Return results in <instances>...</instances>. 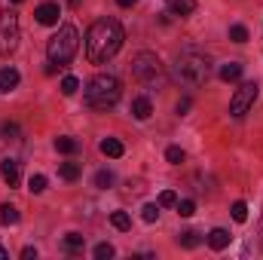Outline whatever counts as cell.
Listing matches in <instances>:
<instances>
[{
  "label": "cell",
  "instance_id": "cell-1",
  "mask_svg": "<svg viewBox=\"0 0 263 260\" xmlns=\"http://www.w3.org/2000/svg\"><path fill=\"white\" fill-rule=\"evenodd\" d=\"M123 40H126L123 25L117 18H107L104 15V18L92 22V28L86 31V59L92 65H107L123 49Z\"/></svg>",
  "mask_w": 263,
  "mask_h": 260
},
{
  "label": "cell",
  "instance_id": "cell-2",
  "mask_svg": "<svg viewBox=\"0 0 263 260\" xmlns=\"http://www.w3.org/2000/svg\"><path fill=\"white\" fill-rule=\"evenodd\" d=\"M123 95V83L114 73H98L86 83V104L95 110H110Z\"/></svg>",
  "mask_w": 263,
  "mask_h": 260
},
{
  "label": "cell",
  "instance_id": "cell-3",
  "mask_svg": "<svg viewBox=\"0 0 263 260\" xmlns=\"http://www.w3.org/2000/svg\"><path fill=\"white\" fill-rule=\"evenodd\" d=\"M77 49H80V34H77L73 25H62V28L49 37V43H46V55H49V62L59 65V67L70 65V59L77 55Z\"/></svg>",
  "mask_w": 263,
  "mask_h": 260
},
{
  "label": "cell",
  "instance_id": "cell-4",
  "mask_svg": "<svg viewBox=\"0 0 263 260\" xmlns=\"http://www.w3.org/2000/svg\"><path fill=\"white\" fill-rule=\"evenodd\" d=\"M178 77L184 80V83H190V86H202L208 77H211V59L205 55V52H199V49H184V52H178Z\"/></svg>",
  "mask_w": 263,
  "mask_h": 260
},
{
  "label": "cell",
  "instance_id": "cell-5",
  "mask_svg": "<svg viewBox=\"0 0 263 260\" xmlns=\"http://www.w3.org/2000/svg\"><path fill=\"white\" fill-rule=\"evenodd\" d=\"M132 77L147 89H162L165 86V67L156 59V52H138L132 59Z\"/></svg>",
  "mask_w": 263,
  "mask_h": 260
},
{
  "label": "cell",
  "instance_id": "cell-6",
  "mask_svg": "<svg viewBox=\"0 0 263 260\" xmlns=\"http://www.w3.org/2000/svg\"><path fill=\"white\" fill-rule=\"evenodd\" d=\"M18 46V15L3 12L0 15V55H12Z\"/></svg>",
  "mask_w": 263,
  "mask_h": 260
},
{
  "label": "cell",
  "instance_id": "cell-7",
  "mask_svg": "<svg viewBox=\"0 0 263 260\" xmlns=\"http://www.w3.org/2000/svg\"><path fill=\"white\" fill-rule=\"evenodd\" d=\"M254 98H257V83H242L239 89H236V95H233V101H230V114L239 120V117H245L248 114V107L254 104Z\"/></svg>",
  "mask_w": 263,
  "mask_h": 260
},
{
  "label": "cell",
  "instance_id": "cell-8",
  "mask_svg": "<svg viewBox=\"0 0 263 260\" xmlns=\"http://www.w3.org/2000/svg\"><path fill=\"white\" fill-rule=\"evenodd\" d=\"M59 15H62L59 3H40V6L34 9V18H37L40 25H59Z\"/></svg>",
  "mask_w": 263,
  "mask_h": 260
},
{
  "label": "cell",
  "instance_id": "cell-9",
  "mask_svg": "<svg viewBox=\"0 0 263 260\" xmlns=\"http://www.w3.org/2000/svg\"><path fill=\"white\" fill-rule=\"evenodd\" d=\"M0 175H3V181L9 187H18V181H22V172H18V162L15 159H3L0 162Z\"/></svg>",
  "mask_w": 263,
  "mask_h": 260
},
{
  "label": "cell",
  "instance_id": "cell-10",
  "mask_svg": "<svg viewBox=\"0 0 263 260\" xmlns=\"http://www.w3.org/2000/svg\"><path fill=\"white\" fill-rule=\"evenodd\" d=\"M230 239H233V236H230V233H227L223 227H214V230H211V233L205 236V242H208V245H211L214 251H223V248L230 245Z\"/></svg>",
  "mask_w": 263,
  "mask_h": 260
},
{
  "label": "cell",
  "instance_id": "cell-11",
  "mask_svg": "<svg viewBox=\"0 0 263 260\" xmlns=\"http://www.w3.org/2000/svg\"><path fill=\"white\" fill-rule=\"evenodd\" d=\"M18 70L15 67H0V92H12L18 86Z\"/></svg>",
  "mask_w": 263,
  "mask_h": 260
},
{
  "label": "cell",
  "instance_id": "cell-12",
  "mask_svg": "<svg viewBox=\"0 0 263 260\" xmlns=\"http://www.w3.org/2000/svg\"><path fill=\"white\" fill-rule=\"evenodd\" d=\"M150 114H153V104H150V98H135L132 101V117L135 120H150Z\"/></svg>",
  "mask_w": 263,
  "mask_h": 260
},
{
  "label": "cell",
  "instance_id": "cell-13",
  "mask_svg": "<svg viewBox=\"0 0 263 260\" xmlns=\"http://www.w3.org/2000/svg\"><path fill=\"white\" fill-rule=\"evenodd\" d=\"M18 217H22V214H18V208H15V205H9V202H3V205H0V224H3V227L18 224Z\"/></svg>",
  "mask_w": 263,
  "mask_h": 260
},
{
  "label": "cell",
  "instance_id": "cell-14",
  "mask_svg": "<svg viewBox=\"0 0 263 260\" xmlns=\"http://www.w3.org/2000/svg\"><path fill=\"white\" fill-rule=\"evenodd\" d=\"M98 147H101V153H104V156H110V159L123 156V144H120L117 138H104V141H101Z\"/></svg>",
  "mask_w": 263,
  "mask_h": 260
},
{
  "label": "cell",
  "instance_id": "cell-15",
  "mask_svg": "<svg viewBox=\"0 0 263 260\" xmlns=\"http://www.w3.org/2000/svg\"><path fill=\"white\" fill-rule=\"evenodd\" d=\"M239 77H242V65H239V62H230V65L220 67V80H223V83H233V80H239Z\"/></svg>",
  "mask_w": 263,
  "mask_h": 260
},
{
  "label": "cell",
  "instance_id": "cell-16",
  "mask_svg": "<svg viewBox=\"0 0 263 260\" xmlns=\"http://www.w3.org/2000/svg\"><path fill=\"white\" fill-rule=\"evenodd\" d=\"M168 6H172V12H178V15H190L193 9H196V0H165Z\"/></svg>",
  "mask_w": 263,
  "mask_h": 260
},
{
  "label": "cell",
  "instance_id": "cell-17",
  "mask_svg": "<svg viewBox=\"0 0 263 260\" xmlns=\"http://www.w3.org/2000/svg\"><path fill=\"white\" fill-rule=\"evenodd\" d=\"M55 150L59 153H77L80 150V141H73V138H55Z\"/></svg>",
  "mask_w": 263,
  "mask_h": 260
},
{
  "label": "cell",
  "instance_id": "cell-18",
  "mask_svg": "<svg viewBox=\"0 0 263 260\" xmlns=\"http://www.w3.org/2000/svg\"><path fill=\"white\" fill-rule=\"evenodd\" d=\"M59 175H62L65 181H77V178H80V165H77V162H62Z\"/></svg>",
  "mask_w": 263,
  "mask_h": 260
},
{
  "label": "cell",
  "instance_id": "cell-19",
  "mask_svg": "<svg viewBox=\"0 0 263 260\" xmlns=\"http://www.w3.org/2000/svg\"><path fill=\"white\" fill-rule=\"evenodd\" d=\"M110 224H114L117 230H129V227H132V217L126 214V211H114V214H110Z\"/></svg>",
  "mask_w": 263,
  "mask_h": 260
},
{
  "label": "cell",
  "instance_id": "cell-20",
  "mask_svg": "<svg viewBox=\"0 0 263 260\" xmlns=\"http://www.w3.org/2000/svg\"><path fill=\"white\" fill-rule=\"evenodd\" d=\"M199 242H202V239H199V233H193V230L178 236V245H181V248H196Z\"/></svg>",
  "mask_w": 263,
  "mask_h": 260
},
{
  "label": "cell",
  "instance_id": "cell-21",
  "mask_svg": "<svg viewBox=\"0 0 263 260\" xmlns=\"http://www.w3.org/2000/svg\"><path fill=\"white\" fill-rule=\"evenodd\" d=\"M230 40H233V43H245V40H248V28H245V25H233V28H230Z\"/></svg>",
  "mask_w": 263,
  "mask_h": 260
},
{
  "label": "cell",
  "instance_id": "cell-22",
  "mask_svg": "<svg viewBox=\"0 0 263 260\" xmlns=\"http://www.w3.org/2000/svg\"><path fill=\"white\" fill-rule=\"evenodd\" d=\"M178 214H181V217H193V214H196V202H193V199H181V202H178Z\"/></svg>",
  "mask_w": 263,
  "mask_h": 260
},
{
  "label": "cell",
  "instance_id": "cell-23",
  "mask_svg": "<svg viewBox=\"0 0 263 260\" xmlns=\"http://www.w3.org/2000/svg\"><path fill=\"white\" fill-rule=\"evenodd\" d=\"M233 220H239V224H245L248 220V205L239 199V202H233Z\"/></svg>",
  "mask_w": 263,
  "mask_h": 260
},
{
  "label": "cell",
  "instance_id": "cell-24",
  "mask_svg": "<svg viewBox=\"0 0 263 260\" xmlns=\"http://www.w3.org/2000/svg\"><path fill=\"white\" fill-rule=\"evenodd\" d=\"M77 89H80V80H77V77H65V80H62V95L70 98V95H77Z\"/></svg>",
  "mask_w": 263,
  "mask_h": 260
},
{
  "label": "cell",
  "instance_id": "cell-25",
  "mask_svg": "<svg viewBox=\"0 0 263 260\" xmlns=\"http://www.w3.org/2000/svg\"><path fill=\"white\" fill-rule=\"evenodd\" d=\"M65 248L67 251H80V248H83V236H80V233H67L65 236Z\"/></svg>",
  "mask_w": 263,
  "mask_h": 260
},
{
  "label": "cell",
  "instance_id": "cell-26",
  "mask_svg": "<svg viewBox=\"0 0 263 260\" xmlns=\"http://www.w3.org/2000/svg\"><path fill=\"white\" fill-rule=\"evenodd\" d=\"M28 190H31V193H43V190H46V178H43V175H31Z\"/></svg>",
  "mask_w": 263,
  "mask_h": 260
},
{
  "label": "cell",
  "instance_id": "cell-27",
  "mask_svg": "<svg viewBox=\"0 0 263 260\" xmlns=\"http://www.w3.org/2000/svg\"><path fill=\"white\" fill-rule=\"evenodd\" d=\"M0 138H3V141H15V138H18V126H15V123H3V126H0Z\"/></svg>",
  "mask_w": 263,
  "mask_h": 260
},
{
  "label": "cell",
  "instance_id": "cell-28",
  "mask_svg": "<svg viewBox=\"0 0 263 260\" xmlns=\"http://www.w3.org/2000/svg\"><path fill=\"white\" fill-rule=\"evenodd\" d=\"M165 159H168L172 165H181V162H184V150H181V147H168V150H165Z\"/></svg>",
  "mask_w": 263,
  "mask_h": 260
},
{
  "label": "cell",
  "instance_id": "cell-29",
  "mask_svg": "<svg viewBox=\"0 0 263 260\" xmlns=\"http://www.w3.org/2000/svg\"><path fill=\"white\" fill-rule=\"evenodd\" d=\"M95 187H101V190L114 187V175H110V172H98V175H95Z\"/></svg>",
  "mask_w": 263,
  "mask_h": 260
},
{
  "label": "cell",
  "instance_id": "cell-30",
  "mask_svg": "<svg viewBox=\"0 0 263 260\" xmlns=\"http://www.w3.org/2000/svg\"><path fill=\"white\" fill-rule=\"evenodd\" d=\"M168 205H178L175 190H162V193H159V208H168Z\"/></svg>",
  "mask_w": 263,
  "mask_h": 260
},
{
  "label": "cell",
  "instance_id": "cell-31",
  "mask_svg": "<svg viewBox=\"0 0 263 260\" xmlns=\"http://www.w3.org/2000/svg\"><path fill=\"white\" fill-rule=\"evenodd\" d=\"M156 217H159V202H156V205H153V202H147V205H144V220H147V224H153Z\"/></svg>",
  "mask_w": 263,
  "mask_h": 260
},
{
  "label": "cell",
  "instance_id": "cell-32",
  "mask_svg": "<svg viewBox=\"0 0 263 260\" xmlns=\"http://www.w3.org/2000/svg\"><path fill=\"white\" fill-rule=\"evenodd\" d=\"M95 257L98 260H110L114 257V245H98V248H95Z\"/></svg>",
  "mask_w": 263,
  "mask_h": 260
},
{
  "label": "cell",
  "instance_id": "cell-33",
  "mask_svg": "<svg viewBox=\"0 0 263 260\" xmlns=\"http://www.w3.org/2000/svg\"><path fill=\"white\" fill-rule=\"evenodd\" d=\"M187 110H190V98H181V101H178V114H181V117H184V114H187Z\"/></svg>",
  "mask_w": 263,
  "mask_h": 260
},
{
  "label": "cell",
  "instance_id": "cell-34",
  "mask_svg": "<svg viewBox=\"0 0 263 260\" xmlns=\"http://www.w3.org/2000/svg\"><path fill=\"white\" fill-rule=\"evenodd\" d=\"M22 257H25V260H37V248H25V251H22Z\"/></svg>",
  "mask_w": 263,
  "mask_h": 260
},
{
  "label": "cell",
  "instance_id": "cell-35",
  "mask_svg": "<svg viewBox=\"0 0 263 260\" xmlns=\"http://www.w3.org/2000/svg\"><path fill=\"white\" fill-rule=\"evenodd\" d=\"M0 260H9V251H6L3 245H0Z\"/></svg>",
  "mask_w": 263,
  "mask_h": 260
},
{
  "label": "cell",
  "instance_id": "cell-36",
  "mask_svg": "<svg viewBox=\"0 0 263 260\" xmlns=\"http://www.w3.org/2000/svg\"><path fill=\"white\" fill-rule=\"evenodd\" d=\"M120 6H132V3H138V0H117Z\"/></svg>",
  "mask_w": 263,
  "mask_h": 260
},
{
  "label": "cell",
  "instance_id": "cell-37",
  "mask_svg": "<svg viewBox=\"0 0 263 260\" xmlns=\"http://www.w3.org/2000/svg\"><path fill=\"white\" fill-rule=\"evenodd\" d=\"M12 3H22V0H12Z\"/></svg>",
  "mask_w": 263,
  "mask_h": 260
}]
</instances>
